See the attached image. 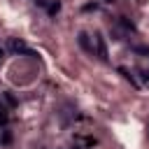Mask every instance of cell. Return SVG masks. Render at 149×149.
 I'll return each instance as SVG.
<instances>
[{"label": "cell", "instance_id": "cell-11", "mask_svg": "<svg viewBox=\"0 0 149 149\" xmlns=\"http://www.w3.org/2000/svg\"><path fill=\"white\" fill-rule=\"evenodd\" d=\"M105 2H112V0H105Z\"/></svg>", "mask_w": 149, "mask_h": 149}, {"label": "cell", "instance_id": "cell-2", "mask_svg": "<svg viewBox=\"0 0 149 149\" xmlns=\"http://www.w3.org/2000/svg\"><path fill=\"white\" fill-rule=\"evenodd\" d=\"M95 51H98V56L102 61H107V49H105V42H102V35L100 33H95Z\"/></svg>", "mask_w": 149, "mask_h": 149}, {"label": "cell", "instance_id": "cell-8", "mask_svg": "<svg viewBox=\"0 0 149 149\" xmlns=\"http://www.w3.org/2000/svg\"><path fill=\"white\" fill-rule=\"evenodd\" d=\"M35 2H37L40 7H47V0H35Z\"/></svg>", "mask_w": 149, "mask_h": 149}, {"label": "cell", "instance_id": "cell-5", "mask_svg": "<svg viewBox=\"0 0 149 149\" xmlns=\"http://www.w3.org/2000/svg\"><path fill=\"white\" fill-rule=\"evenodd\" d=\"M5 100H7V105H12V107H16V98H14L12 93H5Z\"/></svg>", "mask_w": 149, "mask_h": 149}, {"label": "cell", "instance_id": "cell-3", "mask_svg": "<svg viewBox=\"0 0 149 149\" xmlns=\"http://www.w3.org/2000/svg\"><path fill=\"white\" fill-rule=\"evenodd\" d=\"M79 44H81L88 54H93V44L88 42V35H86V33H79Z\"/></svg>", "mask_w": 149, "mask_h": 149}, {"label": "cell", "instance_id": "cell-7", "mask_svg": "<svg viewBox=\"0 0 149 149\" xmlns=\"http://www.w3.org/2000/svg\"><path fill=\"white\" fill-rule=\"evenodd\" d=\"M135 51H137V54H144V56H149V47H135Z\"/></svg>", "mask_w": 149, "mask_h": 149}, {"label": "cell", "instance_id": "cell-6", "mask_svg": "<svg viewBox=\"0 0 149 149\" xmlns=\"http://www.w3.org/2000/svg\"><path fill=\"white\" fill-rule=\"evenodd\" d=\"M9 140H12V133H9V130H5V133H2V142H5V144H9Z\"/></svg>", "mask_w": 149, "mask_h": 149}, {"label": "cell", "instance_id": "cell-1", "mask_svg": "<svg viewBox=\"0 0 149 149\" xmlns=\"http://www.w3.org/2000/svg\"><path fill=\"white\" fill-rule=\"evenodd\" d=\"M9 49H12L14 54H30V49L26 47V42H23V40H16V37L9 40Z\"/></svg>", "mask_w": 149, "mask_h": 149}, {"label": "cell", "instance_id": "cell-10", "mask_svg": "<svg viewBox=\"0 0 149 149\" xmlns=\"http://www.w3.org/2000/svg\"><path fill=\"white\" fill-rule=\"evenodd\" d=\"M2 56H5V51H2V49H0V61H2Z\"/></svg>", "mask_w": 149, "mask_h": 149}, {"label": "cell", "instance_id": "cell-9", "mask_svg": "<svg viewBox=\"0 0 149 149\" xmlns=\"http://www.w3.org/2000/svg\"><path fill=\"white\" fill-rule=\"evenodd\" d=\"M0 114H5V107H2V102H0Z\"/></svg>", "mask_w": 149, "mask_h": 149}, {"label": "cell", "instance_id": "cell-4", "mask_svg": "<svg viewBox=\"0 0 149 149\" xmlns=\"http://www.w3.org/2000/svg\"><path fill=\"white\" fill-rule=\"evenodd\" d=\"M47 12H49L51 16H56V14L61 12V2H58V0H54V2H49V5H47Z\"/></svg>", "mask_w": 149, "mask_h": 149}]
</instances>
